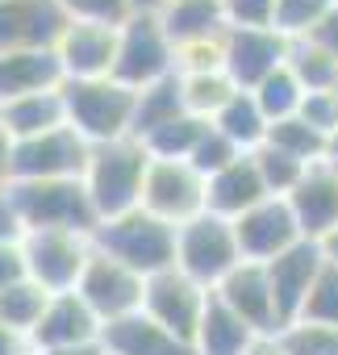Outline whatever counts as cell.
<instances>
[{"mask_svg": "<svg viewBox=\"0 0 338 355\" xmlns=\"http://www.w3.org/2000/svg\"><path fill=\"white\" fill-rule=\"evenodd\" d=\"M63 63L59 51H13L0 55V105L34 96V92H55L63 88Z\"/></svg>", "mask_w": 338, "mask_h": 355, "instance_id": "cell-20", "label": "cell"}, {"mask_svg": "<svg viewBox=\"0 0 338 355\" xmlns=\"http://www.w3.org/2000/svg\"><path fill=\"white\" fill-rule=\"evenodd\" d=\"M0 117H5L13 142L55 134V130L67 125V101H63V88H55V92H34V96H21V101H9V105H0Z\"/></svg>", "mask_w": 338, "mask_h": 355, "instance_id": "cell-25", "label": "cell"}, {"mask_svg": "<svg viewBox=\"0 0 338 355\" xmlns=\"http://www.w3.org/2000/svg\"><path fill=\"white\" fill-rule=\"evenodd\" d=\"M0 189H5V184H0Z\"/></svg>", "mask_w": 338, "mask_h": 355, "instance_id": "cell-53", "label": "cell"}, {"mask_svg": "<svg viewBox=\"0 0 338 355\" xmlns=\"http://www.w3.org/2000/svg\"><path fill=\"white\" fill-rule=\"evenodd\" d=\"M280 0H222V13L230 30H272Z\"/></svg>", "mask_w": 338, "mask_h": 355, "instance_id": "cell-39", "label": "cell"}, {"mask_svg": "<svg viewBox=\"0 0 338 355\" xmlns=\"http://www.w3.org/2000/svg\"><path fill=\"white\" fill-rule=\"evenodd\" d=\"M63 101H67V125L88 146L134 138V109H138L134 88L117 80H67Z\"/></svg>", "mask_w": 338, "mask_h": 355, "instance_id": "cell-3", "label": "cell"}, {"mask_svg": "<svg viewBox=\"0 0 338 355\" xmlns=\"http://www.w3.org/2000/svg\"><path fill=\"white\" fill-rule=\"evenodd\" d=\"M38 355H105V347H71V351H38Z\"/></svg>", "mask_w": 338, "mask_h": 355, "instance_id": "cell-49", "label": "cell"}, {"mask_svg": "<svg viewBox=\"0 0 338 355\" xmlns=\"http://www.w3.org/2000/svg\"><path fill=\"white\" fill-rule=\"evenodd\" d=\"M0 355H38L34 338L13 330V326H0Z\"/></svg>", "mask_w": 338, "mask_h": 355, "instance_id": "cell-44", "label": "cell"}, {"mask_svg": "<svg viewBox=\"0 0 338 355\" xmlns=\"http://www.w3.org/2000/svg\"><path fill=\"white\" fill-rule=\"evenodd\" d=\"M71 21H96V26H125L134 17L130 0H59Z\"/></svg>", "mask_w": 338, "mask_h": 355, "instance_id": "cell-38", "label": "cell"}, {"mask_svg": "<svg viewBox=\"0 0 338 355\" xmlns=\"http://www.w3.org/2000/svg\"><path fill=\"white\" fill-rule=\"evenodd\" d=\"M255 101H259V109L267 113V121L276 125V121H288V117L301 113V105H305V88L296 84V76H292L288 67H280L276 76H267V80L255 88Z\"/></svg>", "mask_w": 338, "mask_h": 355, "instance_id": "cell-33", "label": "cell"}, {"mask_svg": "<svg viewBox=\"0 0 338 355\" xmlns=\"http://www.w3.org/2000/svg\"><path fill=\"white\" fill-rule=\"evenodd\" d=\"M284 201L292 205V218H296L301 234L313 239V243H326L338 230V175H334L330 159L313 163L305 171V180L296 184V193L284 197Z\"/></svg>", "mask_w": 338, "mask_h": 355, "instance_id": "cell-19", "label": "cell"}, {"mask_svg": "<svg viewBox=\"0 0 338 355\" xmlns=\"http://www.w3.org/2000/svg\"><path fill=\"white\" fill-rule=\"evenodd\" d=\"M234 159H242V150H238V146H234V142H230L226 134H217V130H209V134H205V142L197 146V155H193L188 163H193V167H197V171L205 175V180H209V175H217V171H226V167H230Z\"/></svg>", "mask_w": 338, "mask_h": 355, "instance_id": "cell-40", "label": "cell"}, {"mask_svg": "<svg viewBox=\"0 0 338 355\" xmlns=\"http://www.w3.org/2000/svg\"><path fill=\"white\" fill-rule=\"evenodd\" d=\"M247 355H284V347H280V338H276V334H263Z\"/></svg>", "mask_w": 338, "mask_h": 355, "instance_id": "cell-47", "label": "cell"}, {"mask_svg": "<svg viewBox=\"0 0 338 355\" xmlns=\"http://www.w3.org/2000/svg\"><path fill=\"white\" fill-rule=\"evenodd\" d=\"M75 293L109 326V322H121V318H130V313L142 309V301H146V276H138L134 268H125V263H117V259H109L105 251L92 247V259H88Z\"/></svg>", "mask_w": 338, "mask_h": 355, "instance_id": "cell-11", "label": "cell"}, {"mask_svg": "<svg viewBox=\"0 0 338 355\" xmlns=\"http://www.w3.org/2000/svg\"><path fill=\"white\" fill-rule=\"evenodd\" d=\"M284 67L296 76V84L305 88V96L309 92H338V59L330 51H321L313 38L288 42V63Z\"/></svg>", "mask_w": 338, "mask_h": 355, "instance_id": "cell-28", "label": "cell"}, {"mask_svg": "<svg viewBox=\"0 0 338 355\" xmlns=\"http://www.w3.org/2000/svg\"><path fill=\"white\" fill-rule=\"evenodd\" d=\"M92 247L105 251L109 259L134 268L138 276H159L176 268V247H180V226H167L146 209H134L125 218L100 222L92 234Z\"/></svg>", "mask_w": 338, "mask_h": 355, "instance_id": "cell-2", "label": "cell"}, {"mask_svg": "<svg viewBox=\"0 0 338 355\" xmlns=\"http://www.w3.org/2000/svg\"><path fill=\"white\" fill-rule=\"evenodd\" d=\"M34 347L38 351H71V347H100L105 322L92 313V305L80 293H55L42 322L34 326Z\"/></svg>", "mask_w": 338, "mask_h": 355, "instance_id": "cell-15", "label": "cell"}, {"mask_svg": "<svg viewBox=\"0 0 338 355\" xmlns=\"http://www.w3.org/2000/svg\"><path fill=\"white\" fill-rule=\"evenodd\" d=\"M309 38H313V42H317L321 51H330V55L338 59V5L330 9V17H326V21H321V26H317V30H313Z\"/></svg>", "mask_w": 338, "mask_h": 355, "instance_id": "cell-45", "label": "cell"}, {"mask_svg": "<svg viewBox=\"0 0 338 355\" xmlns=\"http://www.w3.org/2000/svg\"><path fill=\"white\" fill-rule=\"evenodd\" d=\"M284 355H338V326H321V322H292L280 334Z\"/></svg>", "mask_w": 338, "mask_h": 355, "instance_id": "cell-36", "label": "cell"}, {"mask_svg": "<svg viewBox=\"0 0 338 355\" xmlns=\"http://www.w3.org/2000/svg\"><path fill=\"white\" fill-rule=\"evenodd\" d=\"M267 146H276V150H284V155L301 159L305 167H313V163H326V159H330V138H326L321 130H313L301 113H296V117H288V121H276V125H272V134H267Z\"/></svg>", "mask_w": 338, "mask_h": 355, "instance_id": "cell-31", "label": "cell"}, {"mask_svg": "<svg viewBox=\"0 0 338 355\" xmlns=\"http://www.w3.org/2000/svg\"><path fill=\"white\" fill-rule=\"evenodd\" d=\"M301 322H321V326H338V268L326 259V272L317 276Z\"/></svg>", "mask_w": 338, "mask_h": 355, "instance_id": "cell-37", "label": "cell"}, {"mask_svg": "<svg viewBox=\"0 0 338 355\" xmlns=\"http://www.w3.org/2000/svg\"><path fill=\"white\" fill-rule=\"evenodd\" d=\"M142 209L154 214L167 226H188L209 209V180L180 159H150L146 184H142Z\"/></svg>", "mask_w": 338, "mask_h": 355, "instance_id": "cell-7", "label": "cell"}, {"mask_svg": "<svg viewBox=\"0 0 338 355\" xmlns=\"http://www.w3.org/2000/svg\"><path fill=\"white\" fill-rule=\"evenodd\" d=\"M26 239V226L13 209V201L5 197V189H0V243H21Z\"/></svg>", "mask_w": 338, "mask_h": 355, "instance_id": "cell-43", "label": "cell"}, {"mask_svg": "<svg viewBox=\"0 0 338 355\" xmlns=\"http://www.w3.org/2000/svg\"><path fill=\"white\" fill-rule=\"evenodd\" d=\"M330 167H334V175H338V159H330Z\"/></svg>", "mask_w": 338, "mask_h": 355, "instance_id": "cell-52", "label": "cell"}, {"mask_svg": "<svg viewBox=\"0 0 338 355\" xmlns=\"http://www.w3.org/2000/svg\"><path fill=\"white\" fill-rule=\"evenodd\" d=\"M92 146L71 130H55L42 138H26L13 146L9 159V184H38V180H84Z\"/></svg>", "mask_w": 338, "mask_h": 355, "instance_id": "cell-8", "label": "cell"}, {"mask_svg": "<svg viewBox=\"0 0 338 355\" xmlns=\"http://www.w3.org/2000/svg\"><path fill=\"white\" fill-rule=\"evenodd\" d=\"M13 134L5 125V117H0V184H9V159H13Z\"/></svg>", "mask_w": 338, "mask_h": 355, "instance_id": "cell-46", "label": "cell"}, {"mask_svg": "<svg viewBox=\"0 0 338 355\" xmlns=\"http://www.w3.org/2000/svg\"><path fill=\"white\" fill-rule=\"evenodd\" d=\"M213 293H217L255 334H280V330H284L280 309H276V293H272V280H267V263L242 259Z\"/></svg>", "mask_w": 338, "mask_h": 355, "instance_id": "cell-17", "label": "cell"}, {"mask_svg": "<svg viewBox=\"0 0 338 355\" xmlns=\"http://www.w3.org/2000/svg\"><path fill=\"white\" fill-rule=\"evenodd\" d=\"M105 355H109V351H105Z\"/></svg>", "mask_w": 338, "mask_h": 355, "instance_id": "cell-55", "label": "cell"}, {"mask_svg": "<svg viewBox=\"0 0 338 355\" xmlns=\"http://www.w3.org/2000/svg\"><path fill=\"white\" fill-rule=\"evenodd\" d=\"M100 347L109 355H193V347L184 338H176L172 330H163L142 309L130 313V318H121V322H109Z\"/></svg>", "mask_w": 338, "mask_h": 355, "instance_id": "cell-22", "label": "cell"}, {"mask_svg": "<svg viewBox=\"0 0 338 355\" xmlns=\"http://www.w3.org/2000/svg\"><path fill=\"white\" fill-rule=\"evenodd\" d=\"M267 184H263V175L255 167V155H242L234 159L226 171L209 175V214L226 218V222H238L242 214H251L259 201H267Z\"/></svg>", "mask_w": 338, "mask_h": 355, "instance_id": "cell-21", "label": "cell"}, {"mask_svg": "<svg viewBox=\"0 0 338 355\" xmlns=\"http://www.w3.org/2000/svg\"><path fill=\"white\" fill-rule=\"evenodd\" d=\"M163 5H167V0H130V9H134V13H159Z\"/></svg>", "mask_w": 338, "mask_h": 355, "instance_id": "cell-48", "label": "cell"}, {"mask_svg": "<svg viewBox=\"0 0 338 355\" xmlns=\"http://www.w3.org/2000/svg\"><path fill=\"white\" fill-rule=\"evenodd\" d=\"M176 42L167 38L159 13H134L121 26V42H117V67L113 80L142 92L167 76H176Z\"/></svg>", "mask_w": 338, "mask_h": 355, "instance_id": "cell-6", "label": "cell"}, {"mask_svg": "<svg viewBox=\"0 0 338 355\" xmlns=\"http://www.w3.org/2000/svg\"><path fill=\"white\" fill-rule=\"evenodd\" d=\"M284 63H288V38H280L276 30H230L226 34V76L242 92H255Z\"/></svg>", "mask_w": 338, "mask_h": 355, "instance_id": "cell-18", "label": "cell"}, {"mask_svg": "<svg viewBox=\"0 0 338 355\" xmlns=\"http://www.w3.org/2000/svg\"><path fill=\"white\" fill-rule=\"evenodd\" d=\"M242 263V247L234 234V222L217 218V214H201L188 226H180V247H176V268L197 280L201 288H217L234 268Z\"/></svg>", "mask_w": 338, "mask_h": 355, "instance_id": "cell-5", "label": "cell"}, {"mask_svg": "<svg viewBox=\"0 0 338 355\" xmlns=\"http://www.w3.org/2000/svg\"><path fill=\"white\" fill-rule=\"evenodd\" d=\"M46 305H51V293L38 280L26 276V280H17V284H9L5 293H0V326H13L21 334H34V326L42 322Z\"/></svg>", "mask_w": 338, "mask_h": 355, "instance_id": "cell-30", "label": "cell"}, {"mask_svg": "<svg viewBox=\"0 0 338 355\" xmlns=\"http://www.w3.org/2000/svg\"><path fill=\"white\" fill-rule=\"evenodd\" d=\"M159 21H163L167 38L176 42V51L230 34L226 13H222V0H167V5L159 9Z\"/></svg>", "mask_w": 338, "mask_h": 355, "instance_id": "cell-23", "label": "cell"}, {"mask_svg": "<svg viewBox=\"0 0 338 355\" xmlns=\"http://www.w3.org/2000/svg\"><path fill=\"white\" fill-rule=\"evenodd\" d=\"M321 272H326V251L313 239H301L296 247H288L284 255H276L267 263V280H272L276 309H280V322L284 326L301 322L305 301H309V293H313V284H317Z\"/></svg>", "mask_w": 338, "mask_h": 355, "instance_id": "cell-13", "label": "cell"}, {"mask_svg": "<svg viewBox=\"0 0 338 355\" xmlns=\"http://www.w3.org/2000/svg\"><path fill=\"white\" fill-rule=\"evenodd\" d=\"M146 171H150V150L138 138L92 146L88 167H84V189L92 197L100 222H113V218H125V214L142 209Z\"/></svg>", "mask_w": 338, "mask_h": 355, "instance_id": "cell-1", "label": "cell"}, {"mask_svg": "<svg viewBox=\"0 0 338 355\" xmlns=\"http://www.w3.org/2000/svg\"><path fill=\"white\" fill-rule=\"evenodd\" d=\"M234 234H238L242 259H251V263H272L276 255H284L288 247H296L305 239L296 218H292V205L284 197L259 201L251 214H242L234 222Z\"/></svg>", "mask_w": 338, "mask_h": 355, "instance_id": "cell-14", "label": "cell"}, {"mask_svg": "<svg viewBox=\"0 0 338 355\" xmlns=\"http://www.w3.org/2000/svg\"><path fill=\"white\" fill-rule=\"evenodd\" d=\"M334 5H338V0H334Z\"/></svg>", "mask_w": 338, "mask_h": 355, "instance_id": "cell-54", "label": "cell"}, {"mask_svg": "<svg viewBox=\"0 0 338 355\" xmlns=\"http://www.w3.org/2000/svg\"><path fill=\"white\" fill-rule=\"evenodd\" d=\"M184 113H188V105H184V80H180V71H176V76H167V80H159V84H150V88L138 92L134 138H146V134L163 130L167 121H176V117H184Z\"/></svg>", "mask_w": 338, "mask_h": 355, "instance_id": "cell-27", "label": "cell"}, {"mask_svg": "<svg viewBox=\"0 0 338 355\" xmlns=\"http://www.w3.org/2000/svg\"><path fill=\"white\" fill-rule=\"evenodd\" d=\"M263 334H255L217 293L209 297V309L201 318V330L193 338V355H247Z\"/></svg>", "mask_w": 338, "mask_h": 355, "instance_id": "cell-24", "label": "cell"}, {"mask_svg": "<svg viewBox=\"0 0 338 355\" xmlns=\"http://www.w3.org/2000/svg\"><path fill=\"white\" fill-rule=\"evenodd\" d=\"M334 9V0H280V9H276V34L296 42V38H309Z\"/></svg>", "mask_w": 338, "mask_h": 355, "instance_id": "cell-35", "label": "cell"}, {"mask_svg": "<svg viewBox=\"0 0 338 355\" xmlns=\"http://www.w3.org/2000/svg\"><path fill=\"white\" fill-rule=\"evenodd\" d=\"M301 117L313 130H321L326 138H334L338 134V92H309L301 105Z\"/></svg>", "mask_w": 338, "mask_h": 355, "instance_id": "cell-41", "label": "cell"}, {"mask_svg": "<svg viewBox=\"0 0 338 355\" xmlns=\"http://www.w3.org/2000/svg\"><path fill=\"white\" fill-rule=\"evenodd\" d=\"M321 251H326V259H330V263L338 268V230H334V234H330V239L321 243Z\"/></svg>", "mask_w": 338, "mask_h": 355, "instance_id": "cell-50", "label": "cell"}, {"mask_svg": "<svg viewBox=\"0 0 338 355\" xmlns=\"http://www.w3.org/2000/svg\"><path fill=\"white\" fill-rule=\"evenodd\" d=\"M255 167H259V175H263V184H267L272 197H292L296 184L305 180V171H309L301 159H292V155H284V150H276L267 142L255 150Z\"/></svg>", "mask_w": 338, "mask_h": 355, "instance_id": "cell-34", "label": "cell"}, {"mask_svg": "<svg viewBox=\"0 0 338 355\" xmlns=\"http://www.w3.org/2000/svg\"><path fill=\"white\" fill-rule=\"evenodd\" d=\"M330 159H338V134L330 138Z\"/></svg>", "mask_w": 338, "mask_h": 355, "instance_id": "cell-51", "label": "cell"}, {"mask_svg": "<svg viewBox=\"0 0 338 355\" xmlns=\"http://www.w3.org/2000/svg\"><path fill=\"white\" fill-rule=\"evenodd\" d=\"M30 280H38L51 297L55 293H75L80 276L92 259V234H71V230H26L21 239Z\"/></svg>", "mask_w": 338, "mask_h": 355, "instance_id": "cell-9", "label": "cell"}, {"mask_svg": "<svg viewBox=\"0 0 338 355\" xmlns=\"http://www.w3.org/2000/svg\"><path fill=\"white\" fill-rule=\"evenodd\" d=\"M209 130H213V121L184 113V117L167 121L163 130H154V134H146V138H138V142L150 150V159H180V163H188V159L197 155V146L205 142Z\"/></svg>", "mask_w": 338, "mask_h": 355, "instance_id": "cell-29", "label": "cell"}, {"mask_svg": "<svg viewBox=\"0 0 338 355\" xmlns=\"http://www.w3.org/2000/svg\"><path fill=\"white\" fill-rule=\"evenodd\" d=\"M117 42L121 26H96V21H71L59 42V63L67 80H113L117 67Z\"/></svg>", "mask_w": 338, "mask_h": 355, "instance_id": "cell-16", "label": "cell"}, {"mask_svg": "<svg viewBox=\"0 0 338 355\" xmlns=\"http://www.w3.org/2000/svg\"><path fill=\"white\" fill-rule=\"evenodd\" d=\"M213 130H217V134H226L242 155H255V150L267 142L272 121H267V113L259 109L255 92H234V101L213 117Z\"/></svg>", "mask_w": 338, "mask_h": 355, "instance_id": "cell-26", "label": "cell"}, {"mask_svg": "<svg viewBox=\"0 0 338 355\" xmlns=\"http://www.w3.org/2000/svg\"><path fill=\"white\" fill-rule=\"evenodd\" d=\"M71 17L59 0H0V55L59 51Z\"/></svg>", "mask_w": 338, "mask_h": 355, "instance_id": "cell-12", "label": "cell"}, {"mask_svg": "<svg viewBox=\"0 0 338 355\" xmlns=\"http://www.w3.org/2000/svg\"><path fill=\"white\" fill-rule=\"evenodd\" d=\"M26 276H30V268H26L21 243H0V293L9 284H17V280H26Z\"/></svg>", "mask_w": 338, "mask_h": 355, "instance_id": "cell-42", "label": "cell"}, {"mask_svg": "<svg viewBox=\"0 0 338 355\" xmlns=\"http://www.w3.org/2000/svg\"><path fill=\"white\" fill-rule=\"evenodd\" d=\"M26 230H71L96 234L100 218L84 189V180H38V184H5Z\"/></svg>", "mask_w": 338, "mask_h": 355, "instance_id": "cell-4", "label": "cell"}, {"mask_svg": "<svg viewBox=\"0 0 338 355\" xmlns=\"http://www.w3.org/2000/svg\"><path fill=\"white\" fill-rule=\"evenodd\" d=\"M209 288H201L197 280H188L180 268L172 272H159L146 280V301H142V313L154 318L163 330H172L176 338H184L193 347L197 330H201V318L209 309Z\"/></svg>", "mask_w": 338, "mask_h": 355, "instance_id": "cell-10", "label": "cell"}, {"mask_svg": "<svg viewBox=\"0 0 338 355\" xmlns=\"http://www.w3.org/2000/svg\"><path fill=\"white\" fill-rule=\"evenodd\" d=\"M180 80H184V105H188V113L205 117V121H213L234 101V92H242L226 71H197V76H180Z\"/></svg>", "mask_w": 338, "mask_h": 355, "instance_id": "cell-32", "label": "cell"}]
</instances>
